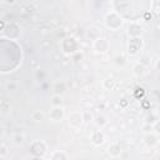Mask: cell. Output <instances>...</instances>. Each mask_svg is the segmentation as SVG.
I'll return each mask as SVG.
<instances>
[{
    "mask_svg": "<svg viewBox=\"0 0 160 160\" xmlns=\"http://www.w3.org/2000/svg\"><path fill=\"white\" fill-rule=\"evenodd\" d=\"M132 72H134L135 76L140 78V76H142V75L146 72V66L142 65L141 62H136V64L132 66Z\"/></svg>",
    "mask_w": 160,
    "mask_h": 160,
    "instance_id": "4fadbf2b",
    "label": "cell"
},
{
    "mask_svg": "<svg viewBox=\"0 0 160 160\" xmlns=\"http://www.w3.org/2000/svg\"><path fill=\"white\" fill-rule=\"evenodd\" d=\"M52 104H54V106H61V98L59 95H54Z\"/></svg>",
    "mask_w": 160,
    "mask_h": 160,
    "instance_id": "603a6c76",
    "label": "cell"
},
{
    "mask_svg": "<svg viewBox=\"0 0 160 160\" xmlns=\"http://www.w3.org/2000/svg\"><path fill=\"white\" fill-rule=\"evenodd\" d=\"M36 78H38V79H39V78H40V79H44V78H45V72H44L42 70H38V71H36Z\"/></svg>",
    "mask_w": 160,
    "mask_h": 160,
    "instance_id": "cb8c5ba5",
    "label": "cell"
},
{
    "mask_svg": "<svg viewBox=\"0 0 160 160\" xmlns=\"http://www.w3.org/2000/svg\"><path fill=\"white\" fill-rule=\"evenodd\" d=\"M104 22H105V26L110 30H119L124 22V19L122 16L116 11V10H111L109 12H106L105 18H104Z\"/></svg>",
    "mask_w": 160,
    "mask_h": 160,
    "instance_id": "6da1fadb",
    "label": "cell"
},
{
    "mask_svg": "<svg viewBox=\"0 0 160 160\" xmlns=\"http://www.w3.org/2000/svg\"><path fill=\"white\" fill-rule=\"evenodd\" d=\"M24 140H25V136H24V134H15L14 136H12V141H14V144L15 145H21L22 142H24Z\"/></svg>",
    "mask_w": 160,
    "mask_h": 160,
    "instance_id": "ac0fdd59",
    "label": "cell"
},
{
    "mask_svg": "<svg viewBox=\"0 0 160 160\" xmlns=\"http://www.w3.org/2000/svg\"><path fill=\"white\" fill-rule=\"evenodd\" d=\"M8 154H9L8 146H6L5 144H1V145H0V158H1V159H5V158L8 156Z\"/></svg>",
    "mask_w": 160,
    "mask_h": 160,
    "instance_id": "44dd1931",
    "label": "cell"
},
{
    "mask_svg": "<svg viewBox=\"0 0 160 160\" xmlns=\"http://www.w3.org/2000/svg\"><path fill=\"white\" fill-rule=\"evenodd\" d=\"M142 46V41L140 38H134V39H130L129 41V46H128V52L130 55H138L140 49Z\"/></svg>",
    "mask_w": 160,
    "mask_h": 160,
    "instance_id": "52a82bcc",
    "label": "cell"
},
{
    "mask_svg": "<svg viewBox=\"0 0 160 160\" xmlns=\"http://www.w3.org/2000/svg\"><path fill=\"white\" fill-rule=\"evenodd\" d=\"M92 49L96 54H100V55L106 54L110 49V44L105 38H100V39H98L96 41L92 42Z\"/></svg>",
    "mask_w": 160,
    "mask_h": 160,
    "instance_id": "277c9868",
    "label": "cell"
},
{
    "mask_svg": "<svg viewBox=\"0 0 160 160\" xmlns=\"http://www.w3.org/2000/svg\"><path fill=\"white\" fill-rule=\"evenodd\" d=\"M152 126H154V132L159 136V135H160V119L156 120V121L152 124Z\"/></svg>",
    "mask_w": 160,
    "mask_h": 160,
    "instance_id": "7402d4cb",
    "label": "cell"
},
{
    "mask_svg": "<svg viewBox=\"0 0 160 160\" xmlns=\"http://www.w3.org/2000/svg\"><path fill=\"white\" fill-rule=\"evenodd\" d=\"M144 142H145V145H146L148 148L152 149V148L158 146V144H159V138H158V135H156L155 132H151V134L145 135Z\"/></svg>",
    "mask_w": 160,
    "mask_h": 160,
    "instance_id": "30bf717a",
    "label": "cell"
},
{
    "mask_svg": "<svg viewBox=\"0 0 160 160\" xmlns=\"http://www.w3.org/2000/svg\"><path fill=\"white\" fill-rule=\"evenodd\" d=\"M30 160H44L42 158H40V156H32Z\"/></svg>",
    "mask_w": 160,
    "mask_h": 160,
    "instance_id": "484cf974",
    "label": "cell"
},
{
    "mask_svg": "<svg viewBox=\"0 0 160 160\" xmlns=\"http://www.w3.org/2000/svg\"><path fill=\"white\" fill-rule=\"evenodd\" d=\"M159 62H160V61H159ZM158 66H159V69H160V64H158Z\"/></svg>",
    "mask_w": 160,
    "mask_h": 160,
    "instance_id": "4316f807",
    "label": "cell"
},
{
    "mask_svg": "<svg viewBox=\"0 0 160 160\" xmlns=\"http://www.w3.org/2000/svg\"><path fill=\"white\" fill-rule=\"evenodd\" d=\"M116 86V81L114 80V78H106L102 80V88L105 90H112Z\"/></svg>",
    "mask_w": 160,
    "mask_h": 160,
    "instance_id": "5bb4252c",
    "label": "cell"
},
{
    "mask_svg": "<svg viewBox=\"0 0 160 160\" xmlns=\"http://www.w3.org/2000/svg\"><path fill=\"white\" fill-rule=\"evenodd\" d=\"M94 121H95V124H96L98 126H100V128H102V126H105V125L108 124V120H106V118H105L104 115H98V116H95Z\"/></svg>",
    "mask_w": 160,
    "mask_h": 160,
    "instance_id": "e0dca14e",
    "label": "cell"
},
{
    "mask_svg": "<svg viewBox=\"0 0 160 160\" xmlns=\"http://www.w3.org/2000/svg\"><path fill=\"white\" fill-rule=\"evenodd\" d=\"M44 118H45V115H44V112L41 110H34L31 112V115H30V119L32 121H35V122H41L44 120Z\"/></svg>",
    "mask_w": 160,
    "mask_h": 160,
    "instance_id": "9a60e30c",
    "label": "cell"
},
{
    "mask_svg": "<svg viewBox=\"0 0 160 160\" xmlns=\"http://www.w3.org/2000/svg\"><path fill=\"white\" fill-rule=\"evenodd\" d=\"M49 118L54 122H59L65 118V111L62 106H52L51 110L49 111Z\"/></svg>",
    "mask_w": 160,
    "mask_h": 160,
    "instance_id": "5b68a950",
    "label": "cell"
},
{
    "mask_svg": "<svg viewBox=\"0 0 160 160\" xmlns=\"http://www.w3.org/2000/svg\"><path fill=\"white\" fill-rule=\"evenodd\" d=\"M30 152L32 154V156H40L44 158V155L48 152V145L45 141L42 140H35L31 142L30 145Z\"/></svg>",
    "mask_w": 160,
    "mask_h": 160,
    "instance_id": "3957f363",
    "label": "cell"
},
{
    "mask_svg": "<svg viewBox=\"0 0 160 160\" xmlns=\"http://www.w3.org/2000/svg\"><path fill=\"white\" fill-rule=\"evenodd\" d=\"M0 110H1V112L5 115V114H8L9 111H10V102H8L6 100H2L1 102H0Z\"/></svg>",
    "mask_w": 160,
    "mask_h": 160,
    "instance_id": "d6986e66",
    "label": "cell"
},
{
    "mask_svg": "<svg viewBox=\"0 0 160 160\" xmlns=\"http://www.w3.org/2000/svg\"><path fill=\"white\" fill-rule=\"evenodd\" d=\"M142 130H144L145 135H148V134L154 132V126H152V124H150V122H145V124L142 125Z\"/></svg>",
    "mask_w": 160,
    "mask_h": 160,
    "instance_id": "ffe728a7",
    "label": "cell"
},
{
    "mask_svg": "<svg viewBox=\"0 0 160 160\" xmlns=\"http://www.w3.org/2000/svg\"><path fill=\"white\" fill-rule=\"evenodd\" d=\"M121 152H122L121 146H120V144H118V142H114V144H111V145L108 148V154L110 155V158H119V156L121 155Z\"/></svg>",
    "mask_w": 160,
    "mask_h": 160,
    "instance_id": "8fae6325",
    "label": "cell"
},
{
    "mask_svg": "<svg viewBox=\"0 0 160 160\" xmlns=\"http://www.w3.org/2000/svg\"><path fill=\"white\" fill-rule=\"evenodd\" d=\"M84 114L81 111H71L68 115V124L72 129H80L84 124Z\"/></svg>",
    "mask_w": 160,
    "mask_h": 160,
    "instance_id": "7a4b0ae2",
    "label": "cell"
},
{
    "mask_svg": "<svg viewBox=\"0 0 160 160\" xmlns=\"http://www.w3.org/2000/svg\"><path fill=\"white\" fill-rule=\"evenodd\" d=\"M86 36H88V39H90V40L94 42V41H96L98 39L102 38V36H101V29L98 28V26H90V28L86 30Z\"/></svg>",
    "mask_w": 160,
    "mask_h": 160,
    "instance_id": "9c48e42d",
    "label": "cell"
},
{
    "mask_svg": "<svg viewBox=\"0 0 160 160\" xmlns=\"http://www.w3.org/2000/svg\"><path fill=\"white\" fill-rule=\"evenodd\" d=\"M126 32H128V35H129L131 39H134V38H140L141 34H142V28H141L140 24H138V22H135V21H131V22L128 24V30H126Z\"/></svg>",
    "mask_w": 160,
    "mask_h": 160,
    "instance_id": "8992f818",
    "label": "cell"
},
{
    "mask_svg": "<svg viewBox=\"0 0 160 160\" xmlns=\"http://www.w3.org/2000/svg\"><path fill=\"white\" fill-rule=\"evenodd\" d=\"M6 89H8V90H15V89H16V84H15V82H9V84L6 85Z\"/></svg>",
    "mask_w": 160,
    "mask_h": 160,
    "instance_id": "d4e9b609",
    "label": "cell"
},
{
    "mask_svg": "<svg viewBox=\"0 0 160 160\" xmlns=\"http://www.w3.org/2000/svg\"><path fill=\"white\" fill-rule=\"evenodd\" d=\"M50 160H68V155L62 150H58V151H54L51 154Z\"/></svg>",
    "mask_w": 160,
    "mask_h": 160,
    "instance_id": "2e32d148",
    "label": "cell"
},
{
    "mask_svg": "<svg viewBox=\"0 0 160 160\" xmlns=\"http://www.w3.org/2000/svg\"><path fill=\"white\" fill-rule=\"evenodd\" d=\"M66 90V85L64 81H56L54 85H52V91H54V95H59L61 96Z\"/></svg>",
    "mask_w": 160,
    "mask_h": 160,
    "instance_id": "7c38bea8",
    "label": "cell"
},
{
    "mask_svg": "<svg viewBox=\"0 0 160 160\" xmlns=\"http://www.w3.org/2000/svg\"><path fill=\"white\" fill-rule=\"evenodd\" d=\"M90 141L94 146H101L105 142V134L101 130H95L90 135Z\"/></svg>",
    "mask_w": 160,
    "mask_h": 160,
    "instance_id": "ba28073f",
    "label": "cell"
}]
</instances>
